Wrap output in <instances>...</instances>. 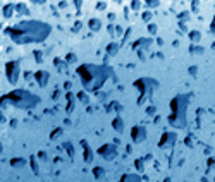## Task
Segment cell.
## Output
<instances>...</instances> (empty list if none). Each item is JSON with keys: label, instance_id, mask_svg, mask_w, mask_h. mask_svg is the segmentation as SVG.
<instances>
[{"label": "cell", "instance_id": "ba28073f", "mask_svg": "<svg viewBox=\"0 0 215 182\" xmlns=\"http://www.w3.org/2000/svg\"><path fill=\"white\" fill-rule=\"evenodd\" d=\"M133 141L134 143H140V141H143L145 138H146V131H145V127H141V126H136V127H133Z\"/></svg>", "mask_w": 215, "mask_h": 182}, {"label": "cell", "instance_id": "603a6c76", "mask_svg": "<svg viewBox=\"0 0 215 182\" xmlns=\"http://www.w3.org/2000/svg\"><path fill=\"white\" fill-rule=\"evenodd\" d=\"M212 31H215V24L213 23H212Z\"/></svg>", "mask_w": 215, "mask_h": 182}, {"label": "cell", "instance_id": "30bf717a", "mask_svg": "<svg viewBox=\"0 0 215 182\" xmlns=\"http://www.w3.org/2000/svg\"><path fill=\"white\" fill-rule=\"evenodd\" d=\"M119 182H140V177L134 174H126V175H122V179Z\"/></svg>", "mask_w": 215, "mask_h": 182}, {"label": "cell", "instance_id": "6da1fadb", "mask_svg": "<svg viewBox=\"0 0 215 182\" xmlns=\"http://www.w3.org/2000/svg\"><path fill=\"white\" fill-rule=\"evenodd\" d=\"M50 33V26L43 23H21L9 29V35L16 43H31V41H41Z\"/></svg>", "mask_w": 215, "mask_h": 182}, {"label": "cell", "instance_id": "44dd1931", "mask_svg": "<svg viewBox=\"0 0 215 182\" xmlns=\"http://www.w3.org/2000/svg\"><path fill=\"white\" fill-rule=\"evenodd\" d=\"M136 167H138V168H143V160H138V162H136Z\"/></svg>", "mask_w": 215, "mask_h": 182}, {"label": "cell", "instance_id": "3957f363", "mask_svg": "<svg viewBox=\"0 0 215 182\" xmlns=\"http://www.w3.org/2000/svg\"><path fill=\"white\" fill-rule=\"evenodd\" d=\"M5 100L11 101L12 105H16V107H21V108H29V107H33V105L38 103V100L33 98L28 91H24V89L12 91V93H9V95L4 96V101Z\"/></svg>", "mask_w": 215, "mask_h": 182}, {"label": "cell", "instance_id": "d6986e66", "mask_svg": "<svg viewBox=\"0 0 215 182\" xmlns=\"http://www.w3.org/2000/svg\"><path fill=\"white\" fill-rule=\"evenodd\" d=\"M102 174H103V170H102L100 167H98V168H95V177H100Z\"/></svg>", "mask_w": 215, "mask_h": 182}, {"label": "cell", "instance_id": "277c9868", "mask_svg": "<svg viewBox=\"0 0 215 182\" xmlns=\"http://www.w3.org/2000/svg\"><path fill=\"white\" fill-rule=\"evenodd\" d=\"M136 86L141 89V96L148 98V95H150L151 89L157 86V83L153 79H138V81H136Z\"/></svg>", "mask_w": 215, "mask_h": 182}, {"label": "cell", "instance_id": "2e32d148", "mask_svg": "<svg viewBox=\"0 0 215 182\" xmlns=\"http://www.w3.org/2000/svg\"><path fill=\"white\" fill-rule=\"evenodd\" d=\"M12 9H14V5H7V7H4V12H5L4 16H5V17H11V16H12V14H11Z\"/></svg>", "mask_w": 215, "mask_h": 182}, {"label": "cell", "instance_id": "7a4b0ae2", "mask_svg": "<svg viewBox=\"0 0 215 182\" xmlns=\"http://www.w3.org/2000/svg\"><path fill=\"white\" fill-rule=\"evenodd\" d=\"M78 74L81 76L86 89H96L100 84L107 79L108 69L102 67V65H88V64H84V65H81L78 69Z\"/></svg>", "mask_w": 215, "mask_h": 182}, {"label": "cell", "instance_id": "9a60e30c", "mask_svg": "<svg viewBox=\"0 0 215 182\" xmlns=\"http://www.w3.org/2000/svg\"><path fill=\"white\" fill-rule=\"evenodd\" d=\"M189 38H191V40H193V41H195V43H196V41H198L200 38H201V35H200L198 31H193L191 35H189Z\"/></svg>", "mask_w": 215, "mask_h": 182}, {"label": "cell", "instance_id": "e0dca14e", "mask_svg": "<svg viewBox=\"0 0 215 182\" xmlns=\"http://www.w3.org/2000/svg\"><path fill=\"white\" fill-rule=\"evenodd\" d=\"M91 158H93L91 150H86V153H84V160H86V162H91Z\"/></svg>", "mask_w": 215, "mask_h": 182}, {"label": "cell", "instance_id": "9c48e42d", "mask_svg": "<svg viewBox=\"0 0 215 182\" xmlns=\"http://www.w3.org/2000/svg\"><path fill=\"white\" fill-rule=\"evenodd\" d=\"M35 77H36V81H38V84H40V86H45V84H47V79H48V72L38 71L35 74Z\"/></svg>", "mask_w": 215, "mask_h": 182}, {"label": "cell", "instance_id": "8992f818", "mask_svg": "<svg viewBox=\"0 0 215 182\" xmlns=\"http://www.w3.org/2000/svg\"><path fill=\"white\" fill-rule=\"evenodd\" d=\"M98 153L102 155V156H105L107 160H112L117 155V150H116V146H112V144H105V146H102L98 150Z\"/></svg>", "mask_w": 215, "mask_h": 182}, {"label": "cell", "instance_id": "52a82bcc", "mask_svg": "<svg viewBox=\"0 0 215 182\" xmlns=\"http://www.w3.org/2000/svg\"><path fill=\"white\" fill-rule=\"evenodd\" d=\"M175 143V134L174 132H165V134L162 136V139H160L158 146L160 148H167V146H172Z\"/></svg>", "mask_w": 215, "mask_h": 182}, {"label": "cell", "instance_id": "4fadbf2b", "mask_svg": "<svg viewBox=\"0 0 215 182\" xmlns=\"http://www.w3.org/2000/svg\"><path fill=\"white\" fill-rule=\"evenodd\" d=\"M88 24L91 26V29H93V31H98V29H100V21H98V19H91Z\"/></svg>", "mask_w": 215, "mask_h": 182}, {"label": "cell", "instance_id": "8fae6325", "mask_svg": "<svg viewBox=\"0 0 215 182\" xmlns=\"http://www.w3.org/2000/svg\"><path fill=\"white\" fill-rule=\"evenodd\" d=\"M114 129H116V131H119V132H122L124 131V126H122V120L119 119V117H117V119H114Z\"/></svg>", "mask_w": 215, "mask_h": 182}, {"label": "cell", "instance_id": "ffe728a7", "mask_svg": "<svg viewBox=\"0 0 215 182\" xmlns=\"http://www.w3.org/2000/svg\"><path fill=\"white\" fill-rule=\"evenodd\" d=\"M150 17H151V12H145V14H143V19L145 21H148Z\"/></svg>", "mask_w": 215, "mask_h": 182}, {"label": "cell", "instance_id": "5bb4252c", "mask_svg": "<svg viewBox=\"0 0 215 182\" xmlns=\"http://www.w3.org/2000/svg\"><path fill=\"white\" fill-rule=\"evenodd\" d=\"M11 163H12V167H23V165H24V160H23V158H21V160H19V158H14Z\"/></svg>", "mask_w": 215, "mask_h": 182}, {"label": "cell", "instance_id": "7c38bea8", "mask_svg": "<svg viewBox=\"0 0 215 182\" xmlns=\"http://www.w3.org/2000/svg\"><path fill=\"white\" fill-rule=\"evenodd\" d=\"M117 50H119V45H117V43H110V45L107 47V53H108V55H112V53H116Z\"/></svg>", "mask_w": 215, "mask_h": 182}, {"label": "cell", "instance_id": "ac0fdd59", "mask_svg": "<svg viewBox=\"0 0 215 182\" xmlns=\"http://www.w3.org/2000/svg\"><path fill=\"white\" fill-rule=\"evenodd\" d=\"M31 168H33L35 172H38V163H36V158H35V156L31 158Z\"/></svg>", "mask_w": 215, "mask_h": 182}, {"label": "cell", "instance_id": "5b68a950", "mask_svg": "<svg viewBox=\"0 0 215 182\" xmlns=\"http://www.w3.org/2000/svg\"><path fill=\"white\" fill-rule=\"evenodd\" d=\"M19 64L17 62H9L7 65H5V72H7V77L11 79V83H16L17 79V74H19Z\"/></svg>", "mask_w": 215, "mask_h": 182}, {"label": "cell", "instance_id": "7402d4cb", "mask_svg": "<svg viewBox=\"0 0 215 182\" xmlns=\"http://www.w3.org/2000/svg\"><path fill=\"white\" fill-rule=\"evenodd\" d=\"M67 62H74V55H72V53H69V57H67Z\"/></svg>", "mask_w": 215, "mask_h": 182}]
</instances>
